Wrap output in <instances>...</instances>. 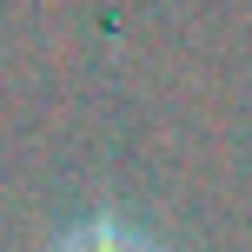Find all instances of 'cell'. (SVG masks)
Instances as JSON below:
<instances>
[{"label":"cell","mask_w":252,"mask_h":252,"mask_svg":"<svg viewBox=\"0 0 252 252\" xmlns=\"http://www.w3.org/2000/svg\"><path fill=\"white\" fill-rule=\"evenodd\" d=\"M47 252H166V239L126 206H87L47 239Z\"/></svg>","instance_id":"6da1fadb"}]
</instances>
